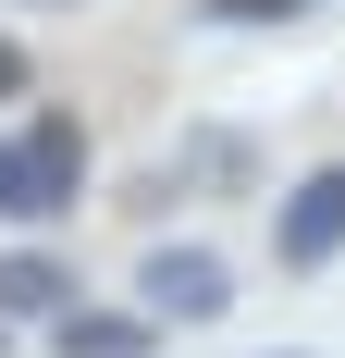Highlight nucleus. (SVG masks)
I'll return each instance as SVG.
<instances>
[{"mask_svg":"<svg viewBox=\"0 0 345 358\" xmlns=\"http://www.w3.org/2000/svg\"><path fill=\"white\" fill-rule=\"evenodd\" d=\"M74 198H87V111L37 99L0 136V222H62Z\"/></svg>","mask_w":345,"mask_h":358,"instance_id":"nucleus-1","label":"nucleus"},{"mask_svg":"<svg viewBox=\"0 0 345 358\" xmlns=\"http://www.w3.org/2000/svg\"><path fill=\"white\" fill-rule=\"evenodd\" d=\"M136 309H148V322H185V334H198V322H222V309H235V259H222V248H198V235H161V248H148L136 259Z\"/></svg>","mask_w":345,"mask_h":358,"instance_id":"nucleus-2","label":"nucleus"},{"mask_svg":"<svg viewBox=\"0 0 345 358\" xmlns=\"http://www.w3.org/2000/svg\"><path fill=\"white\" fill-rule=\"evenodd\" d=\"M345 259V161H309V173L272 198V272H333Z\"/></svg>","mask_w":345,"mask_h":358,"instance_id":"nucleus-3","label":"nucleus"},{"mask_svg":"<svg viewBox=\"0 0 345 358\" xmlns=\"http://www.w3.org/2000/svg\"><path fill=\"white\" fill-rule=\"evenodd\" d=\"M74 296H87V285H74V259H62V248H37V235H25V248H0V334H13V322L50 334Z\"/></svg>","mask_w":345,"mask_h":358,"instance_id":"nucleus-4","label":"nucleus"},{"mask_svg":"<svg viewBox=\"0 0 345 358\" xmlns=\"http://www.w3.org/2000/svg\"><path fill=\"white\" fill-rule=\"evenodd\" d=\"M148 346H161V322L148 309H99V296H74L50 322V358H148Z\"/></svg>","mask_w":345,"mask_h":358,"instance_id":"nucleus-5","label":"nucleus"},{"mask_svg":"<svg viewBox=\"0 0 345 358\" xmlns=\"http://www.w3.org/2000/svg\"><path fill=\"white\" fill-rule=\"evenodd\" d=\"M185 185H247V136H235V124H210V136H198Z\"/></svg>","mask_w":345,"mask_h":358,"instance_id":"nucleus-6","label":"nucleus"},{"mask_svg":"<svg viewBox=\"0 0 345 358\" xmlns=\"http://www.w3.org/2000/svg\"><path fill=\"white\" fill-rule=\"evenodd\" d=\"M0 99H37V62H25V37H0Z\"/></svg>","mask_w":345,"mask_h":358,"instance_id":"nucleus-7","label":"nucleus"},{"mask_svg":"<svg viewBox=\"0 0 345 358\" xmlns=\"http://www.w3.org/2000/svg\"><path fill=\"white\" fill-rule=\"evenodd\" d=\"M210 13H259V0H210Z\"/></svg>","mask_w":345,"mask_h":358,"instance_id":"nucleus-8","label":"nucleus"},{"mask_svg":"<svg viewBox=\"0 0 345 358\" xmlns=\"http://www.w3.org/2000/svg\"><path fill=\"white\" fill-rule=\"evenodd\" d=\"M25 13H74V0H25Z\"/></svg>","mask_w":345,"mask_h":358,"instance_id":"nucleus-9","label":"nucleus"},{"mask_svg":"<svg viewBox=\"0 0 345 358\" xmlns=\"http://www.w3.org/2000/svg\"><path fill=\"white\" fill-rule=\"evenodd\" d=\"M0 346H13V334H0Z\"/></svg>","mask_w":345,"mask_h":358,"instance_id":"nucleus-10","label":"nucleus"}]
</instances>
